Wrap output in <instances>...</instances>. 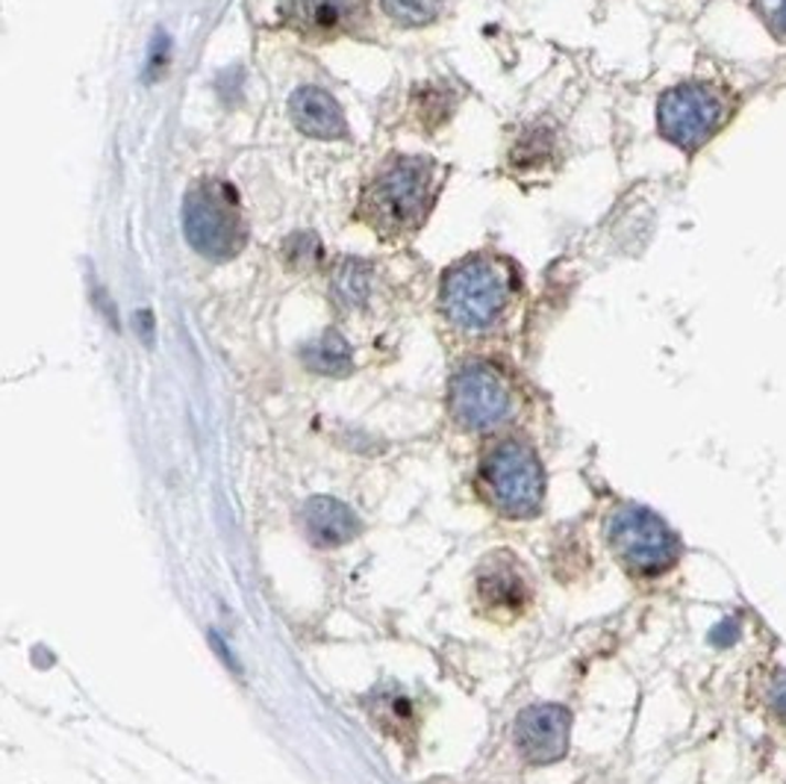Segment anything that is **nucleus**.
<instances>
[{
    "label": "nucleus",
    "mask_w": 786,
    "mask_h": 784,
    "mask_svg": "<svg viewBox=\"0 0 786 784\" xmlns=\"http://www.w3.org/2000/svg\"><path fill=\"white\" fill-rule=\"evenodd\" d=\"M492 502L500 514L513 519L534 516L542 507L546 496V472L530 445L518 440H507L486 454L481 466Z\"/></svg>",
    "instance_id": "nucleus-4"
},
{
    "label": "nucleus",
    "mask_w": 786,
    "mask_h": 784,
    "mask_svg": "<svg viewBox=\"0 0 786 784\" xmlns=\"http://www.w3.org/2000/svg\"><path fill=\"white\" fill-rule=\"evenodd\" d=\"M504 563H507V555L492 560V567L481 569L477 590H481L483 602L516 611L525 602V581L516 572V567H504Z\"/></svg>",
    "instance_id": "nucleus-12"
},
{
    "label": "nucleus",
    "mask_w": 786,
    "mask_h": 784,
    "mask_svg": "<svg viewBox=\"0 0 786 784\" xmlns=\"http://www.w3.org/2000/svg\"><path fill=\"white\" fill-rule=\"evenodd\" d=\"M757 15L777 39H786V0H754Z\"/></svg>",
    "instance_id": "nucleus-17"
},
{
    "label": "nucleus",
    "mask_w": 786,
    "mask_h": 784,
    "mask_svg": "<svg viewBox=\"0 0 786 784\" xmlns=\"http://www.w3.org/2000/svg\"><path fill=\"white\" fill-rule=\"evenodd\" d=\"M731 107V98L710 83H683L660 98V133L683 151H696L722 130Z\"/></svg>",
    "instance_id": "nucleus-5"
},
{
    "label": "nucleus",
    "mask_w": 786,
    "mask_h": 784,
    "mask_svg": "<svg viewBox=\"0 0 786 784\" xmlns=\"http://www.w3.org/2000/svg\"><path fill=\"white\" fill-rule=\"evenodd\" d=\"M304 363L319 375H348L354 357H351V345L345 343V336L336 331H324L315 343L304 348Z\"/></svg>",
    "instance_id": "nucleus-14"
},
{
    "label": "nucleus",
    "mask_w": 786,
    "mask_h": 784,
    "mask_svg": "<svg viewBox=\"0 0 786 784\" xmlns=\"http://www.w3.org/2000/svg\"><path fill=\"white\" fill-rule=\"evenodd\" d=\"M380 7L401 28H424L439 15V0H380Z\"/></svg>",
    "instance_id": "nucleus-15"
},
{
    "label": "nucleus",
    "mask_w": 786,
    "mask_h": 784,
    "mask_svg": "<svg viewBox=\"0 0 786 784\" xmlns=\"http://www.w3.org/2000/svg\"><path fill=\"white\" fill-rule=\"evenodd\" d=\"M304 531L315 546L333 549V546H342L357 537L359 519L340 498L315 496L304 507Z\"/></svg>",
    "instance_id": "nucleus-10"
},
{
    "label": "nucleus",
    "mask_w": 786,
    "mask_h": 784,
    "mask_svg": "<svg viewBox=\"0 0 786 784\" xmlns=\"http://www.w3.org/2000/svg\"><path fill=\"white\" fill-rule=\"evenodd\" d=\"M439 195V169L428 157H398L368 183L359 213L377 234L419 230Z\"/></svg>",
    "instance_id": "nucleus-1"
},
{
    "label": "nucleus",
    "mask_w": 786,
    "mask_h": 784,
    "mask_svg": "<svg viewBox=\"0 0 786 784\" xmlns=\"http://www.w3.org/2000/svg\"><path fill=\"white\" fill-rule=\"evenodd\" d=\"M287 260L301 266V269H310V266L322 260V245H319L313 234L292 236L287 243Z\"/></svg>",
    "instance_id": "nucleus-16"
},
{
    "label": "nucleus",
    "mask_w": 786,
    "mask_h": 784,
    "mask_svg": "<svg viewBox=\"0 0 786 784\" xmlns=\"http://www.w3.org/2000/svg\"><path fill=\"white\" fill-rule=\"evenodd\" d=\"M372 280H375V271L372 266L363 260H354V257H345V260L333 269V298L340 301L342 307H363L372 296Z\"/></svg>",
    "instance_id": "nucleus-13"
},
{
    "label": "nucleus",
    "mask_w": 786,
    "mask_h": 784,
    "mask_svg": "<svg viewBox=\"0 0 786 784\" xmlns=\"http://www.w3.org/2000/svg\"><path fill=\"white\" fill-rule=\"evenodd\" d=\"M289 116L301 133L313 136V139H345L348 136L345 112L331 92L319 89V86L295 89V95L289 98Z\"/></svg>",
    "instance_id": "nucleus-9"
},
{
    "label": "nucleus",
    "mask_w": 786,
    "mask_h": 784,
    "mask_svg": "<svg viewBox=\"0 0 786 784\" xmlns=\"http://www.w3.org/2000/svg\"><path fill=\"white\" fill-rule=\"evenodd\" d=\"M610 546L627 567L643 576H657L678 558L675 534L645 507H622L610 519Z\"/></svg>",
    "instance_id": "nucleus-7"
},
{
    "label": "nucleus",
    "mask_w": 786,
    "mask_h": 784,
    "mask_svg": "<svg viewBox=\"0 0 786 784\" xmlns=\"http://www.w3.org/2000/svg\"><path fill=\"white\" fill-rule=\"evenodd\" d=\"M448 407L463 428L486 433L516 414V396L489 363H465L451 380Z\"/></svg>",
    "instance_id": "nucleus-6"
},
{
    "label": "nucleus",
    "mask_w": 786,
    "mask_h": 784,
    "mask_svg": "<svg viewBox=\"0 0 786 784\" xmlns=\"http://www.w3.org/2000/svg\"><path fill=\"white\" fill-rule=\"evenodd\" d=\"M513 298V271L498 257H469L442 280V313L451 325L483 334L500 322Z\"/></svg>",
    "instance_id": "nucleus-2"
},
{
    "label": "nucleus",
    "mask_w": 786,
    "mask_h": 784,
    "mask_svg": "<svg viewBox=\"0 0 786 784\" xmlns=\"http://www.w3.org/2000/svg\"><path fill=\"white\" fill-rule=\"evenodd\" d=\"M363 0H292V15L306 30H342L357 19Z\"/></svg>",
    "instance_id": "nucleus-11"
},
{
    "label": "nucleus",
    "mask_w": 786,
    "mask_h": 784,
    "mask_svg": "<svg viewBox=\"0 0 786 784\" xmlns=\"http://www.w3.org/2000/svg\"><path fill=\"white\" fill-rule=\"evenodd\" d=\"M572 717L563 705H534L518 713L516 743L530 764H554L569 749Z\"/></svg>",
    "instance_id": "nucleus-8"
},
{
    "label": "nucleus",
    "mask_w": 786,
    "mask_h": 784,
    "mask_svg": "<svg viewBox=\"0 0 786 784\" xmlns=\"http://www.w3.org/2000/svg\"><path fill=\"white\" fill-rule=\"evenodd\" d=\"M186 243L206 260H230L245 245V222L236 192L222 181H201L183 198Z\"/></svg>",
    "instance_id": "nucleus-3"
}]
</instances>
